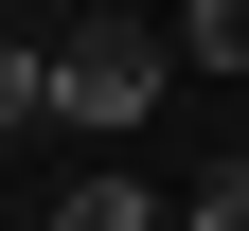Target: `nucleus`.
<instances>
[{"mask_svg": "<svg viewBox=\"0 0 249 231\" xmlns=\"http://www.w3.org/2000/svg\"><path fill=\"white\" fill-rule=\"evenodd\" d=\"M36 36H53V124H89V142H124V124L178 89L160 18H36Z\"/></svg>", "mask_w": 249, "mask_h": 231, "instance_id": "f257e3e1", "label": "nucleus"}, {"mask_svg": "<svg viewBox=\"0 0 249 231\" xmlns=\"http://www.w3.org/2000/svg\"><path fill=\"white\" fill-rule=\"evenodd\" d=\"M18 231H178V213H160L142 178H36V213H18Z\"/></svg>", "mask_w": 249, "mask_h": 231, "instance_id": "f03ea898", "label": "nucleus"}, {"mask_svg": "<svg viewBox=\"0 0 249 231\" xmlns=\"http://www.w3.org/2000/svg\"><path fill=\"white\" fill-rule=\"evenodd\" d=\"M178 71H249V0H196L178 18Z\"/></svg>", "mask_w": 249, "mask_h": 231, "instance_id": "7ed1b4c3", "label": "nucleus"}, {"mask_svg": "<svg viewBox=\"0 0 249 231\" xmlns=\"http://www.w3.org/2000/svg\"><path fill=\"white\" fill-rule=\"evenodd\" d=\"M178 231H249V142H231V160H196V195H178Z\"/></svg>", "mask_w": 249, "mask_h": 231, "instance_id": "20e7f679", "label": "nucleus"}]
</instances>
